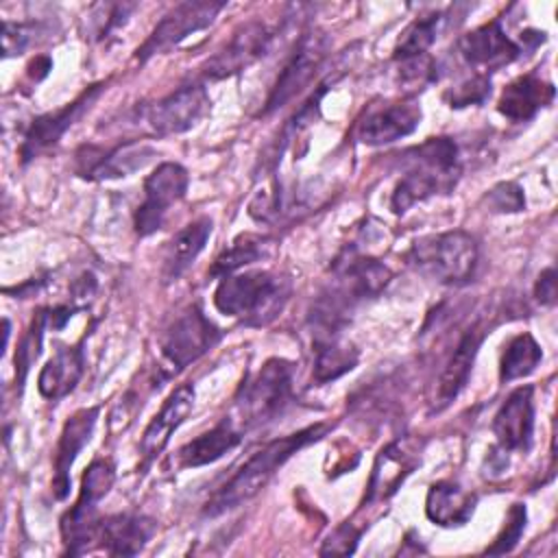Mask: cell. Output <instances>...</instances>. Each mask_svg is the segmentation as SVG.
Instances as JSON below:
<instances>
[{"instance_id": "f1b7e54d", "label": "cell", "mask_w": 558, "mask_h": 558, "mask_svg": "<svg viewBox=\"0 0 558 558\" xmlns=\"http://www.w3.org/2000/svg\"><path fill=\"white\" fill-rule=\"evenodd\" d=\"M314 366L312 379L329 384L357 366V349L342 338V333H314Z\"/></svg>"}, {"instance_id": "52a82bcc", "label": "cell", "mask_w": 558, "mask_h": 558, "mask_svg": "<svg viewBox=\"0 0 558 558\" xmlns=\"http://www.w3.org/2000/svg\"><path fill=\"white\" fill-rule=\"evenodd\" d=\"M116 482V466L107 458H96L81 477L78 499L61 517V538L65 554L78 556L92 547L98 536V501L111 490Z\"/></svg>"}, {"instance_id": "484cf974", "label": "cell", "mask_w": 558, "mask_h": 558, "mask_svg": "<svg viewBox=\"0 0 558 558\" xmlns=\"http://www.w3.org/2000/svg\"><path fill=\"white\" fill-rule=\"evenodd\" d=\"M83 368H85L83 342L59 344L54 355L39 371V377H37L39 395L50 401L68 397L76 388L78 379L83 377Z\"/></svg>"}, {"instance_id": "44dd1931", "label": "cell", "mask_w": 558, "mask_h": 558, "mask_svg": "<svg viewBox=\"0 0 558 558\" xmlns=\"http://www.w3.org/2000/svg\"><path fill=\"white\" fill-rule=\"evenodd\" d=\"M458 50L462 59L477 70H499L521 57V46L512 41L499 20H490L460 37Z\"/></svg>"}, {"instance_id": "d4e9b609", "label": "cell", "mask_w": 558, "mask_h": 558, "mask_svg": "<svg viewBox=\"0 0 558 558\" xmlns=\"http://www.w3.org/2000/svg\"><path fill=\"white\" fill-rule=\"evenodd\" d=\"M214 222L207 216H201L179 229L163 246L161 257V277L166 283L177 281L203 253L209 235H211Z\"/></svg>"}, {"instance_id": "ac0fdd59", "label": "cell", "mask_w": 558, "mask_h": 558, "mask_svg": "<svg viewBox=\"0 0 558 558\" xmlns=\"http://www.w3.org/2000/svg\"><path fill=\"white\" fill-rule=\"evenodd\" d=\"M497 447L504 451H527L534 436V388L530 384L514 388L499 405L493 418Z\"/></svg>"}, {"instance_id": "9c48e42d", "label": "cell", "mask_w": 558, "mask_h": 558, "mask_svg": "<svg viewBox=\"0 0 558 558\" xmlns=\"http://www.w3.org/2000/svg\"><path fill=\"white\" fill-rule=\"evenodd\" d=\"M222 338V331L205 316L198 305L183 310L161 336V353L174 371H183Z\"/></svg>"}, {"instance_id": "ffe728a7", "label": "cell", "mask_w": 558, "mask_h": 558, "mask_svg": "<svg viewBox=\"0 0 558 558\" xmlns=\"http://www.w3.org/2000/svg\"><path fill=\"white\" fill-rule=\"evenodd\" d=\"M194 408V386L181 384L177 386L159 408V412L150 418L146 425L142 440H140V453H142V469L150 466L157 456L168 447L172 434L183 425V421L190 416Z\"/></svg>"}, {"instance_id": "cb8c5ba5", "label": "cell", "mask_w": 558, "mask_h": 558, "mask_svg": "<svg viewBox=\"0 0 558 558\" xmlns=\"http://www.w3.org/2000/svg\"><path fill=\"white\" fill-rule=\"evenodd\" d=\"M554 96H556L554 85L543 81L538 74L530 72V74L517 76L512 83H508L501 89L497 100V111L512 122H527L541 109L549 107L554 102Z\"/></svg>"}, {"instance_id": "836d02e7", "label": "cell", "mask_w": 558, "mask_h": 558, "mask_svg": "<svg viewBox=\"0 0 558 558\" xmlns=\"http://www.w3.org/2000/svg\"><path fill=\"white\" fill-rule=\"evenodd\" d=\"M525 523H527V510L523 504H512L508 508L506 521L499 530V534L495 536V541L484 549V554L490 556H501V554H510L517 543L521 541V534L525 532Z\"/></svg>"}, {"instance_id": "8fae6325", "label": "cell", "mask_w": 558, "mask_h": 558, "mask_svg": "<svg viewBox=\"0 0 558 558\" xmlns=\"http://www.w3.org/2000/svg\"><path fill=\"white\" fill-rule=\"evenodd\" d=\"M270 41H272V31L264 20L255 17V20L242 22L225 41V46L203 63L201 74L209 81H220V78L240 74L242 70H246L251 63H255L268 52Z\"/></svg>"}, {"instance_id": "4316f807", "label": "cell", "mask_w": 558, "mask_h": 558, "mask_svg": "<svg viewBox=\"0 0 558 558\" xmlns=\"http://www.w3.org/2000/svg\"><path fill=\"white\" fill-rule=\"evenodd\" d=\"M242 440V432L235 427V421L225 418L209 432L192 438L177 451L179 469H196L220 460L225 453L235 449Z\"/></svg>"}, {"instance_id": "2e32d148", "label": "cell", "mask_w": 558, "mask_h": 558, "mask_svg": "<svg viewBox=\"0 0 558 558\" xmlns=\"http://www.w3.org/2000/svg\"><path fill=\"white\" fill-rule=\"evenodd\" d=\"M211 109L203 83H190L163 96L148 109V124L157 135H179L194 129Z\"/></svg>"}, {"instance_id": "7bdbcfd3", "label": "cell", "mask_w": 558, "mask_h": 558, "mask_svg": "<svg viewBox=\"0 0 558 558\" xmlns=\"http://www.w3.org/2000/svg\"><path fill=\"white\" fill-rule=\"evenodd\" d=\"M52 68V61L48 57H35L28 68H26V76L33 81V83H39Z\"/></svg>"}, {"instance_id": "5b68a950", "label": "cell", "mask_w": 558, "mask_h": 558, "mask_svg": "<svg viewBox=\"0 0 558 558\" xmlns=\"http://www.w3.org/2000/svg\"><path fill=\"white\" fill-rule=\"evenodd\" d=\"M410 264L442 286L466 283L477 266V242L462 229L416 238L408 251Z\"/></svg>"}, {"instance_id": "d590c367", "label": "cell", "mask_w": 558, "mask_h": 558, "mask_svg": "<svg viewBox=\"0 0 558 558\" xmlns=\"http://www.w3.org/2000/svg\"><path fill=\"white\" fill-rule=\"evenodd\" d=\"M486 205L490 211L497 214H517L525 209V196L519 183L514 181H501L495 187L488 190V194L484 196Z\"/></svg>"}, {"instance_id": "ab89813d", "label": "cell", "mask_w": 558, "mask_h": 558, "mask_svg": "<svg viewBox=\"0 0 558 558\" xmlns=\"http://www.w3.org/2000/svg\"><path fill=\"white\" fill-rule=\"evenodd\" d=\"M37 26L26 22H2V52L4 57H17L22 54L31 44Z\"/></svg>"}, {"instance_id": "f35d334b", "label": "cell", "mask_w": 558, "mask_h": 558, "mask_svg": "<svg viewBox=\"0 0 558 558\" xmlns=\"http://www.w3.org/2000/svg\"><path fill=\"white\" fill-rule=\"evenodd\" d=\"M364 532V525L362 527H355L353 521H344L342 525H338L329 536L327 541L323 543L320 547V556H329V554H336V556H349L355 551L357 547V541Z\"/></svg>"}, {"instance_id": "30bf717a", "label": "cell", "mask_w": 558, "mask_h": 558, "mask_svg": "<svg viewBox=\"0 0 558 558\" xmlns=\"http://www.w3.org/2000/svg\"><path fill=\"white\" fill-rule=\"evenodd\" d=\"M190 185L187 170L177 161L159 163L144 181V201L135 211L133 227L140 238L153 235L163 227L166 214L177 205Z\"/></svg>"}, {"instance_id": "603a6c76", "label": "cell", "mask_w": 558, "mask_h": 558, "mask_svg": "<svg viewBox=\"0 0 558 558\" xmlns=\"http://www.w3.org/2000/svg\"><path fill=\"white\" fill-rule=\"evenodd\" d=\"M157 532V521L146 514H111L100 519L96 541L109 556H137Z\"/></svg>"}, {"instance_id": "8992f818", "label": "cell", "mask_w": 558, "mask_h": 558, "mask_svg": "<svg viewBox=\"0 0 558 558\" xmlns=\"http://www.w3.org/2000/svg\"><path fill=\"white\" fill-rule=\"evenodd\" d=\"M292 362L270 357L244 379L235 395V412L244 429L259 427L283 414L292 401Z\"/></svg>"}, {"instance_id": "e575fe53", "label": "cell", "mask_w": 558, "mask_h": 558, "mask_svg": "<svg viewBox=\"0 0 558 558\" xmlns=\"http://www.w3.org/2000/svg\"><path fill=\"white\" fill-rule=\"evenodd\" d=\"M490 96V78L486 74H475L473 78L462 81L445 94V100L451 109H464L471 105H482Z\"/></svg>"}, {"instance_id": "277c9868", "label": "cell", "mask_w": 558, "mask_h": 558, "mask_svg": "<svg viewBox=\"0 0 558 558\" xmlns=\"http://www.w3.org/2000/svg\"><path fill=\"white\" fill-rule=\"evenodd\" d=\"M292 283L270 270H248L227 275L214 290V305L220 314L240 318L246 325L270 323L288 303Z\"/></svg>"}, {"instance_id": "3957f363", "label": "cell", "mask_w": 558, "mask_h": 558, "mask_svg": "<svg viewBox=\"0 0 558 558\" xmlns=\"http://www.w3.org/2000/svg\"><path fill=\"white\" fill-rule=\"evenodd\" d=\"M408 170L390 194V209L405 214L412 205L436 194L453 192L460 177L458 144L451 137H427L401 155Z\"/></svg>"}, {"instance_id": "5bb4252c", "label": "cell", "mask_w": 558, "mask_h": 558, "mask_svg": "<svg viewBox=\"0 0 558 558\" xmlns=\"http://www.w3.org/2000/svg\"><path fill=\"white\" fill-rule=\"evenodd\" d=\"M155 148L144 142H124L113 148L81 146L74 155V170L78 177L89 181H107L129 177L150 163Z\"/></svg>"}, {"instance_id": "d6a6232c", "label": "cell", "mask_w": 558, "mask_h": 558, "mask_svg": "<svg viewBox=\"0 0 558 558\" xmlns=\"http://www.w3.org/2000/svg\"><path fill=\"white\" fill-rule=\"evenodd\" d=\"M46 327H48V307H41L35 312V316L28 325V331L24 333V338L20 340V344L15 349V384L20 390L24 388L31 366L35 364V360L41 353V340H44Z\"/></svg>"}, {"instance_id": "4dcf8cb0", "label": "cell", "mask_w": 558, "mask_h": 558, "mask_svg": "<svg viewBox=\"0 0 558 558\" xmlns=\"http://www.w3.org/2000/svg\"><path fill=\"white\" fill-rule=\"evenodd\" d=\"M543 360V349L541 344L534 340L532 333L523 331L519 336H514L499 360V381L508 384L521 377H527L530 373L536 371V366Z\"/></svg>"}, {"instance_id": "83f0119b", "label": "cell", "mask_w": 558, "mask_h": 558, "mask_svg": "<svg viewBox=\"0 0 558 558\" xmlns=\"http://www.w3.org/2000/svg\"><path fill=\"white\" fill-rule=\"evenodd\" d=\"M477 497L453 482H434L425 497V514L440 527H458L469 523L475 512Z\"/></svg>"}, {"instance_id": "d6986e66", "label": "cell", "mask_w": 558, "mask_h": 558, "mask_svg": "<svg viewBox=\"0 0 558 558\" xmlns=\"http://www.w3.org/2000/svg\"><path fill=\"white\" fill-rule=\"evenodd\" d=\"M98 414H100V405H89V408L76 410L63 423L54 460H52V495L59 501H63L70 495V469L76 456L81 453V449L92 440Z\"/></svg>"}, {"instance_id": "7c38bea8", "label": "cell", "mask_w": 558, "mask_h": 558, "mask_svg": "<svg viewBox=\"0 0 558 558\" xmlns=\"http://www.w3.org/2000/svg\"><path fill=\"white\" fill-rule=\"evenodd\" d=\"M327 37L323 33H305L292 57L288 59V63L283 65L281 74L277 76L266 105L262 107L259 116H268L277 109H281L283 105H288L303 87L310 85V81L314 78V74L318 72V68L323 65L325 57H327Z\"/></svg>"}, {"instance_id": "ba28073f", "label": "cell", "mask_w": 558, "mask_h": 558, "mask_svg": "<svg viewBox=\"0 0 558 558\" xmlns=\"http://www.w3.org/2000/svg\"><path fill=\"white\" fill-rule=\"evenodd\" d=\"M222 9H225V2H211V0H187L177 4L155 24L146 41L135 50V59L140 63H146L148 59L172 50L192 33H198L211 26L216 15Z\"/></svg>"}, {"instance_id": "1f68e13d", "label": "cell", "mask_w": 558, "mask_h": 558, "mask_svg": "<svg viewBox=\"0 0 558 558\" xmlns=\"http://www.w3.org/2000/svg\"><path fill=\"white\" fill-rule=\"evenodd\" d=\"M442 22L440 13H432V15H423L416 17L414 22H410L403 33L399 35L395 50H392V59L395 61H405L412 57H421L427 54V48L436 41L438 37V26Z\"/></svg>"}, {"instance_id": "4fadbf2b", "label": "cell", "mask_w": 558, "mask_h": 558, "mask_svg": "<svg viewBox=\"0 0 558 558\" xmlns=\"http://www.w3.org/2000/svg\"><path fill=\"white\" fill-rule=\"evenodd\" d=\"M418 451H421L418 440L410 436L397 438L386 447H381V451L373 462L362 508H371L373 504L390 499L397 493V488L405 482V477L418 466L421 462Z\"/></svg>"}, {"instance_id": "b9f144b4", "label": "cell", "mask_w": 558, "mask_h": 558, "mask_svg": "<svg viewBox=\"0 0 558 558\" xmlns=\"http://www.w3.org/2000/svg\"><path fill=\"white\" fill-rule=\"evenodd\" d=\"M78 307H70V305H57V307H48V327L52 329H61L65 327V323L74 316Z\"/></svg>"}, {"instance_id": "7402d4cb", "label": "cell", "mask_w": 558, "mask_h": 558, "mask_svg": "<svg viewBox=\"0 0 558 558\" xmlns=\"http://www.w3.org/2000/svg\"><path fill=\"white\" fill-rule=\"evenodd\" d=\"M484 336H486V331L480 325H473L469 331H464V336L456 344L453 353L449 355V360H447V364H445V368H442V373L436 381V392H434V399H432V412H442L464 390Z\"/></svg>"}, {"instance_id": "7a4b0ae2", "label": "cell", "mask_w": 558, "mask_h": 558, "mask_svg": "<svg viewBox=\"0 0 558 558\" xmlns=\"http://www.w3.org/2000/svg\"><path fill=\"white\" fill-rule=\"evenodd\" d=\"M329 432L327 423H314L307 425L294 434L275 438L259 447L251 458H246L240 469L207 499L203 514L205 517H218L225 514L248 499H253L257 493L266 488V484L275 477V473L303 447L316 442Z\"/></svg>"}, {"instance_id": "60d3db41", "label": "cell", "mask_w": 558, "mask_h": 558, "mask_svg": "<svg viewBox=\"0 0 558 558\" xmlns=\"http://www.w3.org/2000/svg\"><path fill=\"white\" fill-rule=\"evenodd\" d=\"M534 299L545 305V307H554L556 305V268L547 266L545 270H541V275L536 277L534 283Z\"/></svg>"}, {"instance_id": "9a60e30c", "label": "cell", "mask_w": 558, "mask_h": 558, "mask_svg": "<svg viewBox=\"0 0 558 558\" xmlns=\"http://www.w3.org/2000/svg\"><path fill=\"white\" fill-rule=\"evenodd\" d=\"M102 87H105V83H94L87 89H83L72 102L63 105L61 109L37 116L28 124V129L24 133V140H22V146H20L22 163H28L35 157H39L41 153L57 146L59 140L63 137V133L96 102Z\"/></svg>"}, {"instance_id": "e0dca14e", "label": "cell", "mask_w": 558, "mask_h": 558, "mask_svg": "<svg viewBox=\"0 0 558 558\" xmlns=\"http://www.w3.org/2000/svg\"><path fill=\"white\" fill-rule=\"evenodd\" d=\"M423 111L414 98L373 107L355 126V140L366 146H384L412 135L421 124Z\"/></svg>"}, {"instance_id": "8d00e7d4", "label": "cell", "mask_w": 558, "mask_h": 558, "mask_svg": "<svg viewBox=\"0 0 558 558\" xmlns=\"http://www.w3.org/2000/svg\"><path fill=\"white\" fill-rule=\"evenodd\" d=\"M135 9V4H96L92 7V22H94V37L96 39H105L107 35H111L116 28H120L126 17L131 15V11Z\"/></svg>"}, {"instance_id": "6da1fadb", "label": "cell", "mask_w": 558, "mask_h": 558, "mask_svg": "<svg viewBox=\"0 0 558 558\" xmlns=\"http://www.w3.org/2000/svg\"><path fill=\"white\" fill-rule=\"evenodd\" d=\"M390 268L375 259L344 251L331 264V279L312 307L314 333H342L349 314L364 301L375 299L390 283Z\"/></svg>"}, {"instance_id": "f546056e", "label": "cell", "mask_w": 558, "mask_h": 558, "mask_svg": "<svg viewBox=\"0 0 558 558\" xmlns=\"http://www.w3.org/2000/svg\"><path fill=\"white\" fill-rule=\"evenodd\" d=\"M275 253V240L268 235H255V233H242L238 235L211 264L209 275L211 277H227L238 272L244 266L257 264L262 259L272 257Z\"/></svg>"}, {"instance_id": "74e56055", "label": "cell", "mask_w": 558, "mask_h": 558, "mask_svg": "<svg viewBox=\"0 0 558 558\" xmlns=\"http://www.w3.org/2000/svg\"><path fill=\"white\" fill-rule=\"evenodd\" d=\"M399 78L405 85V89L416 92L423 89L425 85H429L436 78V63L429 54H421V57H412L405 61H399Z\"/></svg>"}]
</instances>
